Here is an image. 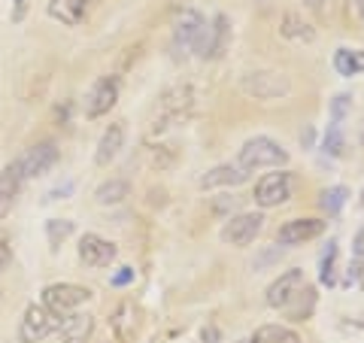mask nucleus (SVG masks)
<instances>
[{
    "label": "nucleus",
    "mask_w": 364,
    "mask_h": 343,
    "mask_svg": "<svg viewBox=\"0 0 364 343\" xmlns=\"http://www.w3.org/2000/svg\"><path fill=\"white\" fill-rule=\"evenodd\" d=\"M9 265H13V246H9L6 234H0V277L6 273Z\"/></svg>",
    "instance_id": "c85d7f7f"
},
{
    "label": "nucleus",
    "mask_w": 364,
    "mask_h": 343,
    "mask_svg": "<svg viewBox=\"0 0 364 343\" xmlns=\"http://www.w3.org/2000/svg\"><path fill=\"white\" fill-rule=\"evenodd\" d=\"M61 325V316H55L49 307L43 304H31L25 316H21V325H18V340L21 343H40L43 337H49L52 331H58Z\"/></svg>",
    "instance_id": "7ed1b4c3"
},
{
    "label": "nucleus",
    "mask_w": 364,
    "mask_h": 343,
    "mask_svg": "<svg viewBox=\"0 0 364 343\" xmlns=\"http://www.w3.org/2000/svg\"><path fill=\"white\" fill-rule=\"evenodd\" d=\"M334 70L346 79L364 73V49H337L334 52Z\"/></svg>",
    "instance_id": "4be33fe9"
},
{
    "label": "nucleus",
    "mask_w": 364,
    "mask_h": 343,
    "mask_svg": "<svg viewBox=\"0 0 364 343\" xmlns=\"http://www.w3.org/2000/svg\"><path fill=\"white\" fill-rule=\"evenodd\" d=\"M361 143H364V137H361Z\"/></svg>",
    "instance_id": "ea45409f"
},
{
    "label": "nucleus",
    "mask_w": 364,
    "mask_h": 343,
    "mask_svg": "<svg viewBox=\"0 0 364 343\" xmlns=\"http://www.w3.org/2000/svg\"><path fill=\"white\" fill-rule=\"evenodd\" d=\"M322 149L328 152V155H343V149H346V140H343V128H340V122H331L328 125V131H325V137H322Z\"/></svg>",
    "instance_id": "cd10ccee"
},
{
    "label": "nucleus",
    "mask_w": 364,
    "mask_h": 343,
    "mask_svg": "<svg viewBox=\"0 0 364 343\" xmlns=\"http://www.w3.org/2000/svg\"><path fill=\"white\" fill-rule=\"evenodd\" d=\"M55 164H58V146H55L52 140H43L37 146H31V149L18 158L21 179H37L43 174H49Z\"/></svg>",
    "instance_id": "1a4fd4ad"
},
{
    "label": "nucleus",
    "mask_w": 364,
    "mask_h": 343,
    "mask_svg": "<svg viewBox=\"0 0 364 343\" xmlns=\"http://www.w3.org/2000/svg\"><path fill=\"white\" fill-rule=\"evenodd\" d=\"M355 6H358V16H361V21H364V0H355Z\"/></svg>",
    "instance_id": "f704fd0d"
},
{
    "label": "nucleus",
    "mask_w": 364,
    "mask_h": 343,
    "mask_svg": "<svg viewBox=\"0 0 364 343\" xmlns=\"http://www.w3.org/2000/svg\"><path fill=\"white\" fill-rule=\"evenodd\" d=\"M200 337H203V343H215V340H219V328H215V325H207Z\"/></svg>",
    "instance_id": "473e14b6"
},
{
    "label": "nucleus",
    "mask_w": 364,
    "mask_h": 343,
    "mask_svg": "<svg viewBox=\"0 0 364 343\" xmlns=\"http://www.w3.org/2000/svg\"><path fill=\"white\" fill-rule=\"evenodd\" d=\"M88 298H91V292L76 283H55V285H46L43 289V307H49V310L61 319L67 313H76Z\"/></svg>",
    "instance_id": "f03ea898"
},
{
    "label": "nucleus",
    "mask_w": 364,
    "mask_h": 343,
    "mask_svg": "<svg viewBox=\"0 0 364 343\" xmlns=\"http://www.w3.org/2000/svg\"><path fill=\"white\" fill-rule=\"evenodd\" d=\"M279 33L286 40H304V43H313V37H316V31L310 28V21H304L298 13H289L286 19H282Z\"/></svg>",
    "instance_id": "b1692460"
},
{
    "label": "nucleus",
    "mask_w": 364,
    "mask_h": 343,
    "mask_svg": "<svg viewBox=\"0 0 364 343\" xmlns=\"http://www.w3.org/2000/svg\"><path fill=\"white\" fill-rule=\"evenodd\" d=\"M346 201H349V189L346 186H331V189H325L322 194H318V207H322L328 216H337L340 210L346 207Z\"/></svg>",
    "instance_id": "a878e982"
},
{
    "label": "nucleus",
    "mask_w": 364,
    "mask_h": 343,
    "mask_svg": "<svg viewBox=\"0 0 364 343\" xmlns=\"http://www.w3.org/2000/svg\"><path fill=\"white\" fill-rule=\"evenodd\" d=\"M116 255H119L116 243H109L100 234H82V240H79V261L85 268H109Z\"/></svg>",
    "instance_id": "f8f14e48"
},
{
    "label": "nucleus",
    "mask_w": 364,
    "mask_h": 343,
    "mask_svg": "<svg viewBox=\"0 0 364 343\" xmlns=\"http://www.w3.org/2000/svg\"><path fill=\"white\" fill-rule=\"evenodd\" d=\"M122 146H124V125L122 122H112L109 128L104 131V137H100L97 152H95V162L100 167H107L109 162H116V155L122 152Z\"/></svg>",
    "instance_id": "f3484780"
},
{
    "label": "nucleus",
    "mask_w": 364,
    "mask_h": 343,
    "mask_svg": "<svg viewBox=\"0 0 364 343\" xmlns=\"http://www.w3.org/2000/svg\"><path fill=\"white\" fill-rule=\"evenodd\" d=\"M264 228V216L261 213H237L222 225V240L228 246H249Z\"/></svg>",
    "instance_id": "6e6552de"
},
{
    "label": "nucleus",
    "mask_w": 364,
    "mask_h": 343,
    "mask_svg": "<svg viewBox=\"0 0 364 343\" xmlns=\"http://www.w3.org/2000/svg\"><path fill=\"white\" fill-rule=\"evenodd\" d=\"M21 170H18V162H13L9 167H4V174H0V222L6 219L9 213L16 207V198L21 191Z\"/></svg>",
    "instance_id": "4468645a"
},
{
    "label": "nucleus",
    "mask_w": 364,
    "mask_h": 343,
    "mask_svg": "<svg viewBox=\"0 0 364 343\" xmlns=\"http://www.w3.org/2000/svg\"><path fill=\"white\" fill-rule=\"evenodd\" d=\"M249 343H301V334L289 325H261L249 337Z\"/></svg>",
    "instance_id": "5701e85b"
},
{
    "label": "nucleus",
    "mask_w": 364,
    "mask_h": 343,
    "mask_svg": "<svg viewBox=\"0 0 364 343\" xmlns=\"http://www.w3.org/2000/svg\"><path fill=\"white\" fill-rule=\"evenodd\" d=\"M313 137H316V134H313V128H306V131L301 134V143L306 146V149H310V146H313Z\"/></svg>",
    "instance_id": "72a5a7b5"
},
{
    "label": "nucleus",
    "mask_w": 364,
    "mask_h": 343,
    "mask_svg": "<svg viewBox=\"0 0 364 343\" xmlns=\"http://www.w3.org/2000/svg\"><path fill=\"white\" fill-rule=\"evenodd\" d=\"M16 4H18V6H21V4H25V0H16Z\"/></svg>",
    "instance_id": "4c0bfd02"
},
{
    "label": "nucleus",
    "mask_w": 364,
    "mask_h": 343,
    "mask_svg": "<svg viewBox=\"0 0 364 343\" xmlns=\"http://www.w3.org/2000/svg\"><path fill=\"white\" fill-rule=\"evenodd\" d=\"M109 325H112V334H116L119 343H134V337H136V313H134V304L131 301H122L116 310H112Z\"/></svg>",
    "instance_id": "a211bd4d"
},
{
    "label": "nucleus",
    "mask_w": 364,
    "mask_h": 343,
    "mask_svg": "<svg viewBox=\"0 0 364 343\" xmlns=\"http://www.w3.org/2000/svg\"><path fill=\"white\" fill-rule=\"evenodd\" d=\"M291 189H294V179L289 170H277V174H264L255 182V204L261 210H270V207H279L291 198Z\"/></svg>",
    "instance_id": "20e7f679"
},
{
    "label": "nucleus",
    "mask_w": 364,
    "mask_h": 343,
    "mask_svg": "<svg viewBox=\"0 0 364 343\" xmlns=\"http://www.w3.org/2000/svg\"><path fill=\"white\" fill-rule=\"evenodd\" d=\"M301 285H304V270H298V268L286 270L279 280L270 283V289H267V307H273V310H282V307H286L294 298V292H298Z\"/></svg>",
    "instance_id": "ddd939ff"
},
{
    "label": "nucleus",
    "mask_w": 364,
    "mask_h": 343,
    "mask_svg": "<svg viewBox=\"0 0 364 343\" xmlns=\"http://www.w3.org/2000/svg\"><path fill=\"white\" fill-rule=\"evenodd\" d=\"M328 222L322 219H289L279 225L277 231V243L279 246H301V243H310V240L322 237L325 234Z\"/></svg>",
    "instance_id": "9b49d317"
},
{
    "label": "nucleus",
    "mask_w": 364,
    "mask_h": 343,
    "mask_svg": "<svg viewBox=\"0 0 364 343\" xmlns=\"http://www.w3.org/2000/svg\"><path fill=\"white\" fill-rule=\"evenodd\" d=\"M109 283L116 285V289H122V285H128V283H134V268H119L116 273L109 277Z\"/></svg>",
    "instance_id": "7c9ffc66"
},
{
    "label": "nucleus",
    "mask_w": 364,
    "mask_h": 343,
    "mask_svg": "<svg viewBox=\"0 0 364 343\" xmlns=\"http://www.w3.org/2000/svg\"><path fill=\"white\" fill-rule=\"evenodd\" d=\"M352 255H355V258H364V228L355 234V240H352Z\"/></svg>",
    "instance_id": "2f4dec72"
},
{
    "label": "nucleus",
    "mask_w": 364,
    "mask_h": 343,
    "mask_svg": "<svg viewBox=\"0 0 364 343\" xmlns=\"http://www.w3.org/2000/svg\"><path fill=\"white\" fill-rule=\"evenodd\" d=\"M246 179H249V174L240 164H219L200 176V189H231V186H240Z\"/></svg>",
    "instance_id": "dca6fc26"
},
{
    "label": "nucleus",
    "mask_w": 364,
    "mask_h": 343,
    "mask_svg": "<svg viewBox=\"0 0 364 343\" xmlns=\"http://www.w3.org/2000/svg\"><path fill=\"white\" fill-rule=\"evenodd\" d=\"M124 198H131V186L124 179H107L95 189V201L100 207H116Z\"/></svg>",
    "instance_id": "412c9836"
},
{
    "label": "nucleus",
    "mask_w": 364,
    "mask_h": 343,
    "mask_svg": "<svg viewBox=\"0 0 364 343\" xmlns=\"http://www.w3.org/2000/svg\"><path fill=\"white\" fill-rule=\"evenodd\" d=\"M85 9H88V0H49V16L70 28H76L85 19Z\"/></svg>",
    "instance_id": "aec40b11"
},
{
    "label": "nucleus",
    "mask_w": 364,
    "mask_h": 343,
    "mask_svg": "<svg viewBox=\"0 0 364 343\" xmlns=\"http://www.w3.org/2000/svg\"><path fill=\"white\" fill-rule=\"evenodd\" d=\"M119 91H122L119 76H97L95 85H91L85 95V116L88 119L107 116V112L119 104Z\"/></svg>",
    "instance_id": "423d86ee"
},
{
    "label": "nucleus",
    "mask_w": 364,
    "mask_h": 343,
    "mask_svg": "<svg viewBox=\"0 0 364 343\" xmlns=\"http://www.w3.org/2000/svg\"><path fill=\"white\" fill-rule=\"evenodd\" d=\"M349 104H352V97H349V95H337V97H334V104H331V116H334V122H340V119L346 116Z\"/></svg>",
    "instance_id": "c756f323"
},
{
    "label": "nucleus",
    "mask_w": 364,
    "mask_h": 343,
    "mask_svg": "<svg viewBox=\"0 0 364 343\" xmlns=\"http://www.w3.org/2000/svg\"><path fill=\"white\" fill-rule=\"evenodd\" d=\"M313 310H316V289L306 283L294 292V298L282 307V313H286V319H291V322H306V319L313 316Z\"/></svg>",
    "instance_id": "6ab92c4d"
},
{
    "label": "nucleus",
    "mask_w": 364,
    "mask_h": 343,
    "mask_svg": "<svg viewBox=\"0 0 364 343\" xmlns=\"http://www.w3.org/2000/svg\"><path fill=\"white\" fill-rule=\"evenodd\" d=\"M91 331H95V319L88 313H67L58 325L61 343H88Z\"/></svg>",
    "instance_id": "2eb2a0df"
},
{
    "label": "nucleus",
    "mask_w": 364,
    "mask_h": 343,
    "mask_svg": "<svg viewBox=\"0 0 364 343\" xmlns=\"http://www.w3.org/2000/svg\"><path fill=\"white\" fill-rule=\"evenodd\" d=\"M289 162V152L282 149L277 140H270V137H252V140L243 143L240 149V158H237V164H240L246 174H255V170H264V167H282Z\"/></svg>",
    "instance_id": "f257e3e1"
},
{
    "label": "nucleus",
    "mask_w": 364,
    "mask_h": 343,
    "mask_svg": "<svg viewBox=\"0 0 364 343\" xmlns=\"http://www.w3.org/2000/svg\"><path fill=\"white\" fill-rule=\"evenodd\" d=\"M237 343H249V340H237Z\"/></svg>",
    "instance_id": "58836bf2"
},
{
    "label": "nucleus",
    "mask_w": 364,
    "mask_h": 343,
    "mask_svg": "<svg viewBox=\"0 0 364 343\" xmlns=\"http://www.w3.org/2000/svg\"><path fill=\"white\" fill-rule=\"evenodd\" d=\"M355 285H358V289L364 292V268H361V277H358V283H355Z\"/></svg>",
    "instance_id": "c9c22d12"
},
{
    "label": "nucleus",
    "mask_w": 364,
    "mask_h": 343,
    "mask_svg": "<svg viewBox=\"0 0 364 343\" xmlns=\"http://www.w3.org/2000/svg\"><path fill=\"white\" fill-rule=\"evenodd\" d=\"M361 207H364V189H361Z\"/></svg>",
    "instance_id": "e433bc0d"
},
{
    "label": "nucleus",
    "mask_w": 364,
    "mask_h": 343,
    "mask_svg": "<svg viewBox=\"0 0 364 343\" xmlns=\"http://www.w3.org/2000/svg\"><path fill=\"white\" fill-rule=\"evenodd\" d=\"M73 234V222L70 219H49L46 222V240H49V249L55 253L67 237Z\"/></svg>",
    "instance_id": "bb28decb"
},
{
    "label": "nucleus",
    "mask_w": 364,
    "mask_h": 343,
    "mask_svg": "<svg viewBox=\"0 0 364 343\" xmlns=\"http://www.w3.org/2000/svg\"><path fill=\"white\" fill-rule=\"evenodd\" d=\"M203 28H207V19H203L198 9H179L176 19H173V49L176 52H195V46L200 40Z\"/></svg>",
    "instance_id": "0eeeda50"
},
{
    "label": "nucleus",
    "mask_w": 364,
    "mask_h": 343,
    "mask_svg": "<svg viewBox=\"0 0 364 343\" xmlns=\"http://www.w3.org/2000/svg\"><path fill=\"white\" fill-rule=\"evenodd\" d=\"M318 283L334 285L337 283V240H328L322 261H318Z\"/></svg>",
    "instance_id": "393cba45"
},
{
    "label": "nucleus",
    "mask_w": 364,
    "mask_h": 343,
    "mask_svg": "<svg viewBox=\"0 0 364 343\" xmlns=\"http://www.w3.org/2000/svg\"><path fill=\"white\" fill-rule=\"evenodd\" d=\"M243 91L255 100H277L282 95L291 91V83L286 79V73H277V70H255V73H246L243 76Z\"/></svg>",
    "instance_id": "39448f33"
},
{
    "label": "nucleus",
    "mask_w": 364,
    "mask_h": 343,
    "mask_svg": "<svg viewBox=\"0 0 364 343\" xmlns=\"http://www.w3.org/2000/svg\"><path fill=\"white\" fill-rule=\"evenodd\" d=\"M228 43H231V21H228V16H215L213 25L203 28L195 52L198 58H222Z\"/></svg>",
    "instance_id": "9d476101"
}]
</instances>
